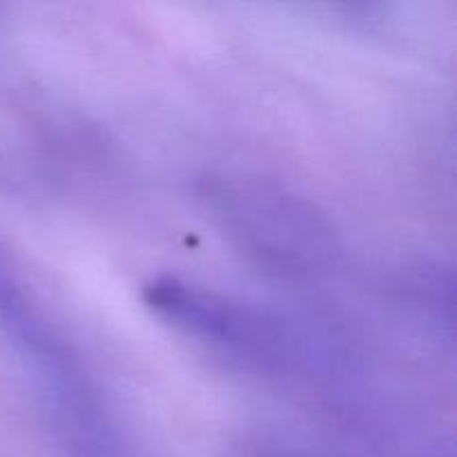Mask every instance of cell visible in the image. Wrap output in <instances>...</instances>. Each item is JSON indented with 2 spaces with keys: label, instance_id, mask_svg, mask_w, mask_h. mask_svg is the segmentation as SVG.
Masks as SVG:
<instances>
[]
</instances>
